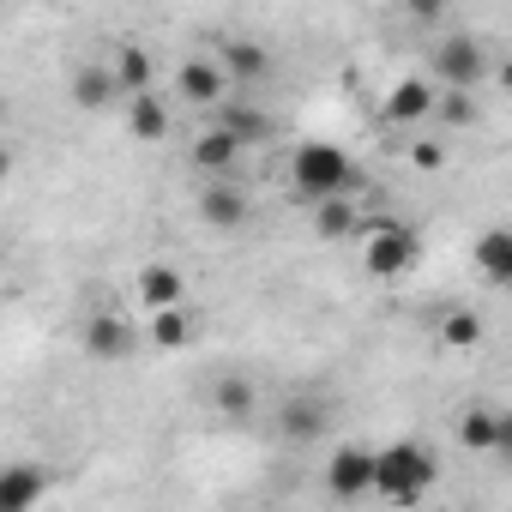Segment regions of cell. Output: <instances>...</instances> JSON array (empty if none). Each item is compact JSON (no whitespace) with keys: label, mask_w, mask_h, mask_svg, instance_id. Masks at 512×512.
Wrapping results in <instances>:
<instances>
[{"label":"cell","mask_w":512,"mask_h":512,"mask_svg":"<svg viewBox=\"0 0 512 512\" xmlns=\"http://www.w3.org/2000/svg\"><path fill=\"white\" fill-rule=\"evenodd\" d=\"M428 488H434V452H428L422 440H392V446L374 452V482H368L374 500L410 506V500H422Z\"/></svg>","instance_id":"cell-1"},{"label":"cell","mask_w":512,"mask_h":512,"mask_svg":"<svg viewBox=\"0 0 512 512\" xmlns=\"http://www.w3.org/2000/svg\"><path fill=\"white\" fill-rule=\"evenodd\" d=\"M356 247H362V272L380 278V284H398L422 260V235L410 223H398V217H362Z\"/></svg>","instance_id":"cell-2"},{"label":"cell","mask_w":512,"mask_h":512,"mask_svg":"<svg viewBox=\"0 0 512 512\" xmlns=\"http://www.w3.org/2000/svg\"><path fill=\"white\" fill-rule=\"evenodd\" d=\"M79 350H85V362H97V368L133 362V356L145 350L139 314H127V308H97V314H85V320H79Z\"/></svg>","instance_id":"cell-3"},{"label":"cell","mask_w":512,"mask_h":512,"mask_svg":"<svg viewBox=\"0 0 512 512\" xmlns=\"http://www.w3.org/2000/svg\"><path fill=\"white\" fill-rule=\"evenodd\" d=\"M488 73H494V55H488V43L476 31H446L434 43V55H428V79L434 85L476 91V85H488Z\"/></svg>","instance_id":"cell-4"},{"label":"cell","mask_w":512,"mask_h":512,"mask_svg":"<svg viewBox=\"0 0 512 512\" xmlns=\"http://www.w3.org/2000/svg\"><path fill=\"white\" fill-rule=\"evenodd\" d=\"M284 175H290V187H296L302 199H326V193H344V187H356V163H350L338 145H320V139L296 145Z\"/></svg>","instance_id":"cell-5"},{"label":"cell","mask_w":512,"mask_h":512,"mask_svg":"<svg viewBox=\"0 0 512 512\" xmlns=\"http://www.w3.org/2000/svg\"><path fill=\"white\" fill-rule=\"evenodd\" d=\"M193 211L211 235H241L253 223V193L235 181V175H199V193H193Z\"/></svg>","instance_id":"cell-6"},{"label":"cell","mask_w":512,"mask_h":512,"mask_svg":"<svg viewBox=\"0 0 512 512\" xmlns=\"http://www.w3.org/2000/svg\"><path fill=\"white\" fill-rule=\"evenodd\" d=\"M169 85H175V103H181V109H193V115H211V109H223V103L235 97V85L223 79V67L211 61V49H199V55H181Z\"/></svg>","instance_id":"cell-7"},{"label":"cell","mask_w":512,"mask_h":512,"mask_svg":"<svg viewBox=\"0 0 512 512\" xmlns=\"http://www.w3.org/2000/svg\"><path fill=\"white\" fill-rule=\"evenodd\" d=\"M247 157V139L235 127H223L217 115H205L193 133H187V169L193 175H235Z\"/></svg>","instance_id":"cell-8"},{"label":"cell","mask_w":512,"mask_h":512,"mask_svg":"<svg viewBox=\"0 0 512 512\" xmlns=\"http://www.w3.org/2000/svg\"><path fill=\"white\" fill-rule=\"evenodd\" d=\"M434 97H440V85H434L428 73H404V79H392V91H386V103H380V121L398 127V133H416V127H428Z\"/></svg>","instance_id":"cell-9"},{"label":"cell","mask_w":512,"mask_h":512,"mask_svg":"<svg viewBox=\"0 0 512 512\" xmlns=\"http://www.w3.org/2000/svg\"><path fill=\"white\" fill-rule=\"evenodd\" d=\"M458 446L476 452V458L512 452V416H506L500 404H464V410H458Z\"/></svg>","instance_id":"cell-10"},{"label":"cell","mask_w":512,"mask_h":512,"mask_svg":"<svg viewBox=\"0 0 512 512\" xmlns=\"http://www.w3.org/2000/svg\"><path fill=\"white\" fill-rule=\"evenodd\" d=\"M175 302H187V272L175 260H145L133 272V314H157Z\"/></svg>","instance_id":"cell-11"},{"label":"cell","mask_w":512,"mask_h":512,"mask_svg":"<svg viewBox=\"0 0 512 512\" xmlns=\"http://www.w3.org/2000/svg\"><path fill=\"white\" fill-rule=\"evenodd\" d=\"M320 476H326V494H332V500H368L374 452H368V446H332L326 464H320Z\"/></svg>","instance_id":"cell-12"},{"label":"cell","mask_w":512,"mask_h":512,"mask_svg":"<svg viewBox=\"0 0 512 512\" xmlns=\"http://www.w3.org/2000/svg\"><path fill=\"white\" fill-rule=\"evenodd\" d=\"M121 109H127V139H139V145H163V139H175V103H169L157 85L121 97Z\"/></svg>","instance_id":"cell-13"},{"label":"cell","mask_w":512,"mask_h":512,"mask_svg":"<svg viewBox=\"0 0 512 512\" xmlns=\"http://www.w3.org/2000/svg\"><path fill=\"white\" fill-rule=\"evenodd\" d=\"M211 61L223 67V79L229 85H260V79H272V49H260L253 37H223L217 49H211Z\"/></svg>","instance_id":"cell-14"},{"label":"cell","mask_w":512,"mask_h":512,"mask_svg":"<svg viewBox=\"0 0 512 512\" xmlns=\"http://www.w3.org/2000/svg\"><path fill=\"white\" fill-rule=\"evenodd\" d=\"M314 205V235L320 241H356V229H362V217H368V205L356 199V187H344V193H326V199H308Z\"/></svg>","instance_id":"cell-15"},{"label":"cell","mask_w":512,"mask_h":512,"mask_svg":"<svg viewBox=\"0 0 512 512\" xmlns=\"http://www.w3.org/2000/svg\"><path fill=\"white\" fill-rule=\"evenodd\" d=\"M326 422H332V416H326V404H320L314 392H296V398H284V404L272 410V428H278L290 446H314V440L326 434Z\"/></svg>","instance_id":"cell-16"},{"label":"cell","mask_w":512,"mask_h":512,"mask_svg":"<svg viewBox=\"0 0 512 512\" xmlns=\"http://www.w3.org/2000/svg\"><path fill=\"white\" fill-rule=\"evenodd\" d=\"M211 410H217L223 422L247 428L253 416H260V386H253V374H241V368H223V374L211 380Z\"/></svg>","instance_id":"cell-17"},{"label":"cell","mask_w":512,"mask_h":512,"mask_svg":"<svg viewBox=\"0 0 512 512\" xmlns=\"http://www.w3.org/2000/svg\"><path fill=\"white\" fill-rule=\"evenodd\" d=\"M139 332H145V350H187L199 338V320L187 302L175 308H157V314H139Z\"/></svg>","instance_id":"cell-18"},{"label":"cell","mask_w":512,"mask_h":512,"mask_svg":"<svg viewBox=\"0 0 512 512\" xmlns=\"http://www.w3.org/2000/svg\"><path fill=\"white\" fill-rule=\"evenodd\" d=\"M103 67H109V79H115V91H121V97H133V91H151V85H157V61H151V49H145V43H133V37H127V43H115Z\"/></svg>","instance_id":"cell-19"},{"label":"cell","mask_w":512,"mask_h":512,"mask_svg":"<svg viewBox=\"0 0 512 512\" xmlns=\"http://www.w3.org/2000/svg\"><path fill=\"white\" fill-rule=\"evenodd\" d=\"M67 97H73V109H85V115H103V109L121 103V91H115V79H109L103 61H79V67L67 73Z\"/></svg>","instance_id":"cell-20"},{"label":"cell","mask_w":512,"mask_h":512,"mask_svg":"<svg viewBox=\"0 0 512 512\" xmlns=\"http://www.w3.org/2000/svg\"><path fill=\"white\" fill-rule=\"evenodd\" d=\"M49 494V470L43 464H0V512H31Z\"/></svg>","instance_id":"cell-21"},{"label":"cell","mask_w":512,"mask_h":512,"mask_svg":"<svg viewBox=\"0 0 512 512\" xmlns=\"http://www.w3.org/2000/svg\"><path fill=\"white\" fill-rule=\"evenodd\" d=\"M470 260H476L482 284H494V290H500V284L512 278V235H506L500 223H494V229H482V235H476V247H470Z\"/></svg>","instance_id":"cell-22"},{"label":"cell","mask_w":512,"mask_h":512,"mask_svg":"<svg viewBox=\"0 0 512 512\" xmlns=\"http://www.w3.org/2000/svg\"><path fill=\"white\" fill-rule=\"evenodd\" d=\"M428 127H440V133H458V127H482V103H476V91L440 85V97H434V115H428Z\"/></svg>","instance_id":"cell-23"},{"label":"cell","mask_w":512,"mask_h":512,"mask_svg":"<svg viewBox=\"0 0 512 512\" xmlns=\"http://www.w3.org/2000/svg\"><path fill=\"white\" fill-rule=\"evenodd\" d=\"M434 332H440V344H446V350H476V344L488 338V320H482V314H470V308H446Z\"/></svg>","instance_id":"cell-24"},{"label":"cell","mask_w":512,"mask_h":512,"mask_svg":"<svg viewBox=\"0 0 512 512\" xmlns=\"http://www.w3.org/2000/svg\"><path fill=\"white\" fill-rule=\"evenodd\" d=\"M211 115H217V121H223V127H235V133H241V139H247V145H260V139H266V133H272V115H266V109H241V103H235V97H229V103H223V109H211Z\"/></svg>","instance_id":"cell-25"},{"label":"cell","mask_w":512,"mask_h":512,"mask_svg":"<svg viewBox=\"0 0 512 512\" xmlns=\"http://www.w3.org/2000/svg\"><path fill=\"white\" fill-rule=\"evenodd\" d=\"M404 157H410V169H422V175H440V169H446V145H440L428 127L410 133V151H404Z\"/></svg>","instance_id":"cell-26"},{"label":"cell","mask_w":512,"mask_h":512,"mask_svg":"<svg viewBox=\"0 0 512 512\" xmlns=\"http://www.w3.org/2000/svg\"><path fill=\"white\" fill-rule=\"evenodd\" d=\"M404 13H410L416 25H440V19L452 13V0H404Z\"/></svg>","instance_id":"cell-27"},{"label":"cell","mask_w":512,"mask_h":512,"mask_svg":"<svg viewBox=\"0 0 512 512\" xmlns=\"http://www.w3.org/2000/svg\"><path fill=\"white\" fill-rule=\"evenodd\" d=\"M13 169H19V151H13V145H0V181H7Z\"/></svg>","instance_id":"cell-28"}]
</instances>
